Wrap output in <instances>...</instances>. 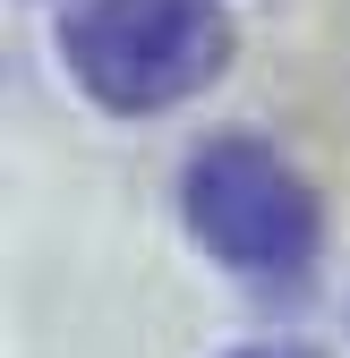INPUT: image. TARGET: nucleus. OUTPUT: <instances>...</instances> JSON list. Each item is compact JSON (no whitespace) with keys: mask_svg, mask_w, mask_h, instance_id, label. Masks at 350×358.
Returning <instances> with one entry per match:
<instances>
[{"mask_svg":"<svg viewBox=\"0 0 350 358\" xmlns=\"http://www.w3.org/2000/svg\"><path fill=\"white\" fill-rule=\"evenodd\" d=\"M188 231L214 264H231L248 282H290L316 256V196L274 145L256 137H214L188 179H180Z\"/></svg>","mask_w":350,"mask_h":358,"instance_id":"obj_2","label":"nucleus"},{"mask_svg":"<svg viewBox=\"0 0 350 358\" xmlns=\"http://www.w3.org/2000/svg\"><path fill=\"white\" fill-rule=\"evenodd\" d=\"M239 358H290V350H239Z\"/></svg>","mask_w":350,"mask_h":358,"instance_id":"obj_3","label":"nucleus"},{"mask_svg":"<svg viewBox=\"0 0 350 358\" xmlns=\"http://www.w3.org/2000/svg\"><path fill=\"white\" fill-rule=\"evenodd\" d=\"M60 60L103 111H171L223 77L231 26L214 0H85L60 26Z\"/></svg>","mask_w":350,"mask_h":358,"instance_id":"obj_1","label":"nucleus"}]
</instances>
